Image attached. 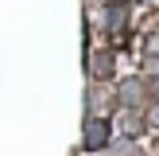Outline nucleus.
<instances>
[{"mask_svg": "<svg viewBox=\"0 0 159 156\" xmlns=\"http://www.w3.org/2000/svg\"><path fill=\"white\" fill-rule=\"evenodd\" d=\"M120 101H124V105H144V82H124L120 86Z\"/></svg>", "mask_w": 159, "mask_h": 156, "instance_id": "nucleus-3", "label": "nucleus"}, {"mask_svg": "<svg viewBox=\"0 0 159 156\" xmlns=\"http://www.w3.org/2000/svg\"><path fill=\"white\" fill-rule=\"evenodd\" d=\"M101 156H140V148H136L132 137H120V140H109V144L101 148Z\"/></svg>", "mask_w": 159, "mask_h": 156, "instance_id": "nucleus-2", "label": "nucleus"}, {"mask_svg": "<svg viewBox=\"0 0 159 156\" xmlns=\"http://www.w3.org/2000/svg\"><path fill=\"white\" fill-rule=\"evenodd\" d=\"M109 140H113V125H109V117H89V121H85V133H82V148L101 152Z\"/></svg>", "mask_w": 159, "mask_h": 156, "instance_id": "nucleus-1", "label": "nucleus"}]
</instances>
